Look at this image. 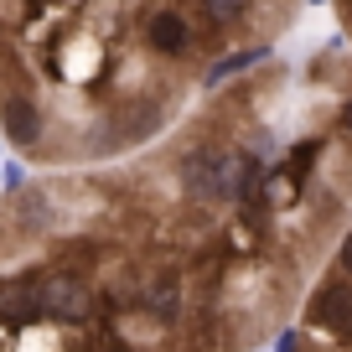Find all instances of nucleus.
<instances>
[{
    "instance_id": "10",
    "label": "nucleus",
    "mask_w": 352,
    "mask_h": 352,
    "mask_svg": "<svg viewBox=\"0 0 352 352\" xmlns=\"http://www.w3.org/2000/svg\"><path fill=\"white\" fill-rule=\"evenodd\" d=\"M73 352H135V342L120 331V321H88Z\"/></svg>"
},
{
    "instance_id": "5",
    "label": "nucleus",
    "mask_w": 352,
    "mask_h": 352,
    "mask_svg": "<svg viewBox=\"0 0 352 352\" xmlns=\"http://www.w3.org/2000/svg\"><path fill=\"white\" fill-rule=\"evenodd\" d=\"M0 124H6V140L16 151H36L47 135V114L32 99V88H0Z\"/></svg>"
},
{
    "instance_id": "16",
    "label": "nucleus",
    "mask_w": 352,
    "mask_h": 352,
    "mask_svg": "<svg viewBox=\"0 0 352 352\" xmlns=\"http://www.w3.org/2000/svg\"><path fill=\"white\" fill-rule=\"evenodd\" d=\"M337 124H342V135H352V99L342 104V114H337Z\"/></svg>"
},
{
    "instance_id": "1",
    "label": "nucleus",
    "mask_w": 352,
    "mask_h": 352,
    "mask_svg": "<svg viewBox=\"0 0 352 352\" xmlns=\"http://www.w3.org/2000/svg\"><path fill=\"white\" fill-rule=\"evenodd\" d=\"M36 300H42V321L47 327H67L83 331L99 311V290H94V275L73 270V264L52 259L36 270Z\"/></svg>"
},
{
    "instance_id": "17",
    "label": "nucleus",
    "mask_w": 352,
    "mask_h": 352,
    "mask_svg": "<svg viewBox=\"0 0 352 352\" xmlns=\"http://www.w3.org/2000/svg\"><path fill=\"white\" fill-rule=\"evenodd\" d=\"M311 6H327V0H311Z\"/></svg>"
},
{
    "instance_id": "8",
    "label": "nucleus",
    "mask_w": 352,
    "mask_h": 352,
    "mask_svg": "<svg viewBox=\"0 0 352 352\" xmlns=\"http://www.w3.org/2000/svg\"><path fill=\"white\" fill-rule=\"evenodd\" d=\"M11 228L21 233V239H47V233L57 228V202H52V192L36 187V182H26V187L11 197Z\"/></svg>"
},
{
    "instance_id": "13",
    "label": "nucleus",
    "mask_w": 352,
    "mask_h": 352,
    "mask_svg": "<svg viewBox=\"0 0 352 352\" xmlns=\"http://www.w3.org/2000/svg\"><path fill=\"white\" fill-rule=\"evenodd\" d=\"M26 182H32V171H26L21 161H6V166H0V187L11 192V197H16L21 187H26Z\"/></svg>"
},
{
    "instance_id": "4",
    "label": "nucleus",
    "mask_w": 352,
    "mask_h": 352,
    "mask_svg": "<svg viewBox=\"0 0 352 352\" xmlns=\"http://www.w3.org/2000/svg\"><path fill=\"white\" fill-rule=\"evenodd\" d=\"M306 321L316 331H327V337L347 342L352 337V280H342V275L321 280V285L311 290V300H306Z\"/></svg>"
},
{
    "instance_id": "6",
    "label": "nucleus",
    "mask_w": 352,
    "mask_h": 352,
    "mask_svg": "<svg viewBox=\"0 0 352 352\" xmlns=\"http://www.w3.org/2000/svg\"><path fill=\"white\" fill-rule=\"evenodd\" d=\"M42 327V300H36V270L0 280V331H36Z\"/></svg>"
},
{
    "instance_id": "3",
    "label": "nucleus",
    "mask_w": 352,
    "mask_h": 352,
    "mask_svg": "<svg viewBox=\"0 0 352 352\" xmlns=\"http://www.w3.org/2000/svg\"><path fill=\"white\" fill-rule=\"evenodd\" d=\"M135 316H145L151 327L171 331L187 316V280L171 264H140V290H135Z\"/></svg>"
},
{
    "instance_id": "15",
    "label": "nucleus",
    "mask_w": 352,
    "mask_h": 352,
    "mask_svg": "<svg viewBox=\"0 0 352 352\" xmlns=\"http://www.w3.org/2000/svg\"><path fill=\"white\" fill-rule=\"evenodd\" d=\"M270 352H300V331H296V327H280V331H275V347H270Z\"/></svg>"
},
{
    "instance_id": "12",
    "label": "nucleus",
    "mask_w": 352,
    "mask_h": 352,
    "mask_svg": "<svg viewBox=\"0 0 352 352\" xmlns=\"http://www.w3.org/2000/svg\"><path fill=\"white\" fill-rule=\"evenodd\" d=\"M316 155H321V140H316V135H311V140L290 145V155H285V166H280V171H285L290 182H300V187H306V176L316 171Z\"/></svg>"
},
{
    "instance_id": "7",
    "label": "nucleus",
    "mask_w": 352,
    "mask_h": 352,
    "mask_svg": "<svg viewBox=\"0 0 352 352\" xmlns=\"http://www.w3.org/2000/svg\"><path fill=\"white\" fill-rule=\"evenodd\" d=\"M218 161H223V145L212 140H197L187 145V155H182V166H176V176H182V192H187L192 202H218Z\"/></svg>"
},
{
    "instance_id": "9",
    "label": "nucleus",
    "mask_w": 352,
    "mask_h": 352,
    "mask_svg": "<svg viewBox=\"0 0 352 352\" xmlns=\"http://www.w3.org/2000/svg\"><path fill=\"white\" fill-rule=\"evenodd\" d=\"M264 57H270V42H254V47H239V52H223L218 63L202 73V88H223L228 78H239V73H249V67H259Z\"/></svg>"
},
{
    "instance_id": "14",
    "label": "nucleus",
    "mask_w": 352,
    "mask_h": 352,
    "mask_svg": "<svg viewBox=\"0 0 352 352\" xmlns=\"http://www.w3.org/2000/svg\"><path fill=\"white\" fill-rule=\"evenodd\" d=\"M337 275L352 280V233H342V243H337Z\"/></svg>"
},
{
    "instance_id": "11",
    "label": "nucleus",
    "mask_w": 352,
    "mask_h": 352,
    "mask_svg": "<svg viewBox=\"0 0 352 352\" xmlns=\"http://www.w3.org/2000/svg\"><path fill=\"white\" fill-rule=\"evenodd\" d=\"M243 11H249V0H197V16L212 26V32H228V26H239Z\"/></svg>"
},
{
    "instance_id": "2",
    "label": "nucleus",
    "mask_w": 352,
    "mask_h": 352,
    "mask_svg": "<svg viewBox=\"0 0 352 352\" xmlns=\"http://www.w3.org/2000/svg\"><path fill=\"white\" fill-rule=\"evenodd\" d=\"M135 36L151 57L161 63H182L202 47V32H197V16L182 6V0H145L135 11Z\"/></svg>"
}]
</instances>
